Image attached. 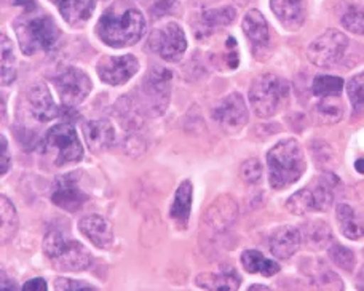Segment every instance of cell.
<instances>
[{
	"mask_svg": "<svg viewBox=\"0 0 364 291\" xmlns=\"http://www.w3.org/2000/svg\"><path fill=\"white\" fill-rule=\"evenodd\" d=\"M347 92L355 111H363L364 109V73L350 79L347 85Z\"/></svg>",
	"mask_w": 364,
	"mask_h": 291,
	"instance_id": "35",
	"label": "cell"
},
{
	"mask_svg": "<svg viewBox=\"0 0 364 291\" xmlns=\"http://www.w3.org/2000/svg\"><path fill=\"white\" fill-rule=\"evenodd\" d=\"M171 70L161 66H154L149 70L141 87L139 105L152 117L165 114L171 98Z\"/></svg>",
	"mask_w": 364,
	"mask_h": 291,
	"instance_id": "7",
	"label": "cell"
},
{
	"mask_svg": "<svg viewBox=\"0 0 364 291\" xmlns=\"http://www.w3.org/2000/svg\"><path fill=\"white\" fill-rule=\"evenodd\" d=\"M242 28L256 56H259V51H264L269 48V43H270L269 24L265 21V18L261 11L255 9L246 13L243 18Z\"/></svg>",
	"mask_w": 364,
	"mask_h": 291,
	"instance_id": "16",
	"label": "cell"
},
{
	"mask_svg": "<svg viewBox=\"0 0 364 291\" xmlns=\"http://www.w3.org/2000/svg\"><path fill=\"white\" fill-rule=\"evenodd\" d=\"M288 98L289 83L275 74H264L251 83L250 102L257 117H273Z\"/></svg>",
	"mask_w": 364,
	"mask_h": 291,
	"instance_id": "6",
	"label": "cell"
},
{
	"mask_svg": "<svg viewBox=\"0 0 364 291\" xmlns=\"http://www.w3.org/2000/svg\"><path fill=\"white\" fill-rule=\"evenodd\" d=\"M24 290H47L48 285L47 282H45L43 279H41V277H37V279H32L29 282L24 283Z\"/></svg>",
	"mask_w": 364,
	"mask_h": 291,
	"instance_id": "39",
	"label": "cell"
},
{
	"mask_svg": "<svg viewBox=\"0 0 364 291\" xmlns=\"http://www.w3.org/2000/svg\"><path fill=\"white\" fill-rule=\"evenodd\" d=\"M213 119L227 133H237L248 124V107L240 93H230L213 109Z\"/></svg>",
	"mask_w": 364,
	"mask_h": 291,
	"instance_id": "12",
	"label": "cell"
},
{
	"mask_svg": "<svg viewBox=\"0 0 364 291\" xmlns=\"http://www.w3.org/2000/svg\"><path fill=\"white\" fill-rule=\"evenodd\" d=\"M0 143H2V151H0V173L6 174V171H9V168L11 165V157H10V152H9V143H6L5 137H2Z\"/></svg>",
	"mask_w": 364,
	"mask_h": 291,
	"instance_id": "38",
	"label": "cell"
},
{
	"mask_svg": "<svg viewBox=\"0 0 364 291\" xmlns=\"http://www.w3.org/2000/svg\"><path fill=\"white\" fill-rule=\"evenodd\" d=\"M238 206L230 196H220L206 210L203 223L216 234L229 231L237 221Z\"/></svg>",
	"mask_w": 364,
	"mask_h": 291,
	"instance_id": "15",
	"label": "cell"
},
{
	"mask_svg": "<svg viewBox=\"0 0 364 291\" xmlns=\"http://www.w3.org/2000/svg\"><path fill=\"white\" fill-rule=\"evenodd\" d=\"M45 143L56 152L55 164L58 166L66 164H75L83 159V146L73 125L58 124L47 132Z\"/></svg>",
	"mask_w": 364,
	"mask_h": 291,
	"instance_id": "10",
	"label": "cell"
},
{
	"mask_svg": "<svg viewBox=\"0 0 364 291\" xmlns=\"http://www.w3.org/2000/svg\"><path fill=\"white\" fill-rule=\"evenodd\" d=\"M242 266L250 274H262L265 277H272L279 273V266L272 260H267L261 251L246 250L242 253Z\"/></svg>",
	"mask_w": 364,
	"mask_h": 291,
	"instance_id": "26",
	"label": "cell"
},
{
	"mask_svg": "<svg viewBox=\"0 0 364 291\" xmlns=\"http://www.w3.org/2000/svg\"><path fill=\"white\" fill-rule=\"evenodd\" d=\"M270 9L286 29L296 31L305 21L304 0H270Z\"/></svg>",
	"mask_w": 364,
	"mask_h": 291,
	"instance_id": "21",
	"label": "cell"
},
{
	"mask_svg": "<svg viewBox=\"0 0 364 291\" xmlns=\"http://www.w3.org/2000/svg\"><path fill=\"white\" fill-rule=\"evenodd\" d=\"M0 200H2L0 202V237H2V243H6L15 237L18 231V213L15 205L5 196Z\"/></svg>",
	"mask_w": 364,
	"mask_h": 291,
	"instance_id": "29",
	"label": "cell"
},
{
	"mask_svg": "<svg viewBox=\"0 0 364 291\" xmlns=\"http://www.w3.org/2000/svg\"><path fill=\"white\" fill-rule=\"evenodd\" d=\"M237 19V10L233 6H219V9H208L201 13L200 26L201 32L208 34L214 29L230 26Z\"/></svg>",
	"mask_w": 364,
	"mask_h": 291,
	"instance_id": "24",
	"label": "cell"
},
{
	"mask_svg": "<svg viewBox=\"0 0 364 291\" xmlns=\"http://www.w3.org/2000/svg\"><path fill=\"white\" fill-rule=\"evenodd\" d=\"M19 5H24V11L15 19L13 28H15L23 53L32 56L37 51H48L53 48L61 36L55 19L32 0H23Z\"/></svg>",
	"mask_w": 364,
	"mask_h": 291,
	"instance_id": "1",
	"label": "cell"
},
{
	"mask_svg": "<svg viewBox=\"0 0 364 291\" xmlns=\"http://www.w3.org/2000/svg\"><path fill=\"white\" fill-rule=\"evenodd\" d=\"M240 174L246 184H256L262 178V164L257 159H248L240 168Z\"/></svg>",
	"mask_w": 364,
	"mask_h": 291,
	"instance_id": "36",
	"label": "cell"
},
{
	"mask_svg": "<svg viewBox=\"0 0 364 291\" xmlns=\"http://www.w3.org/2000/svg\"><path fill=\"white\" fill-rule=\"evenodd\" d=\"M79 229L88 240L97 248H109L114 243L112 226L106 218L100 215H90L80 219Z\"/></svg>",
	"mask_w": 364,
	"mask_h": 291,
	"instance_id": "19",
	"label": "cell"
},
{
	"mask_svg": "<svg viewBox=\"0 0 364 291\" xmlns=\"http://www.w3.org/2000/svg\"><path fill=\"white\" fill-rule=\"evenodd\" d=\"M342 26L356 36H364V9L363 6H350L342 15Z\"/></svg>",
	"mask_w": 364,
	"mask_h": 291,
	"instance_id": "34",
	"label": "cell"
},
{
	"mask_svg": "<svg viewBox=\"0 0 364 291\" xmlns=\"http://www.w3.org/2000/svg\"><path fill=\"white\" fill-rule=\"evenodd\" d=\"M269 181L273 189L282 191L294 184L305 173V157L301 144L288 138L273 146L267 154Z\"/></svg>",
	"mask_w": 364,
	"mask_h": 291,
	"instance_id": "3",
	"label": "cell"
},
{
	"mask_svg": "<svg viewBox=\"0 0 364 291\" xmlns=\"http://www.w3.org/2000/svg\"><path fill=\"white\" fill-rule=\"evenodd\" d=\"M51 80L55 83L63 105L68 107L79 106L80 102L85 101L91 92V87H93L90 77L82 69L74 66L63 68Z\"/></svg>",
	"mask_w": 364,
	"mask_h": 291,
	"instance_id": "11",
	"label": "cell"
},
{
	"mask_svg": "<svg viewBox=\"0 0 364 291\" xmlns=\"http://www.w3.org/2000/svg\"><path fill=\"white\" fill-rule=\"evenodd\" d=\"M339 181L334 174H321L316 179L311 181L309 186L291 196L286 202L292 215H307L311 211H326L334 203L336 186Z\"/></svg>",
	"mask_w": 364,
	"mask_h": 291,
	"instance_id": "5",
	"label": "cell"
},
{
	"mask_svg": "<svg viewBox=\"0 0 364 291\" xmlns=\"http://www.w3.org/2000/svg\"><path fill=\"white\" fill-rule=\"evenodd\" d=\"M302 240L309 245L310 248L321 250L333 242V232L329 226L323 221H310L302 226Z\"/></svg>",
	"mask_w": 364,
	"mask_h": 291,
	"instance_id": "28",
	"label": "cell"
},
{
	"mask_svg": "<svg viewBox=\"0 0 364 291\" xmlns=\"http://www.w3.org/2000/svg\"><path fill=\"white\" fill-rule=\"evenodd\" d=\"M83 137L93 152H104L115 143V130L106 119L90 120L83 125Z\"/></svg>",
	"mask_w": 364,
	"mask_h": 291,
	"instance_id": "20",
	"label": "cell"
},
{
	"mask_svg": "<svg viewBox=\"0 0 364 291\" xmlns=\"http://www.w3.org/2000/svg\"><path fill=\"white\" fill-rule=\"evenodd\" d=\"M355 168H356V171H360V173L364 174V159H360L358 162H356Z\"/></svg>",
	"mask_w": 364,
	"mask_h": 291,
	"instance_id": "41",
	"label": "cell"
},
{
	"mask_svg": "<svg viewBox=\"0 0 364 291\" xmlns=\"http://www.w3.org/2000/svg\"><path fill=\"white\" fill-rule=\"evenodd\" d=\"M197 287L205 290H238L240 288V277L233 269L220 270L218 274H200L197 277Z\"/></svg>",
	"mask_w": 364,
	"mask_h": 291,
	"instance_id": "27",
	"label": "cell"
},
{
	"mask_svg": "<svg viewBox=\"0 0 364 291\" xmlns=\"http://www.w3.org/2000/svg\"><path fill=\"white\" fill-rule=\"evenodd\" d=\"M55 290L58 291H69V290H95L93 285L85 282L73 280V279H56L55 280Z\"/></svg>",
	"mask_w": 364,
	"mask_h": 291,
	"instance_id": "37",
	"label": "cell"
},
{
	"mask_svg": "<svg viewBox=\"0 0 364 291\" xmlns=\"http://www.w3.org/2000/svg\"><path fill=\"white\" fill-rule=\"evenodd\" d=\"M51 202L66 211H79L88 202V196L79 184L75 173L58 176L51 191Z\"/></svg>",
	"mask_w": 364,
	"mask_h": 291,
	"instance_id": "14",
	"label": "cell"
},
{
	"mask_svg": "<svg viewBox=\"0 0 364 291\" xmlns=\"http://www.w3.org/2000/svg\"><path fill=\"white\" fill-rule=\"evenodd\" d=\"M2 85H10L16 79V56L10 38L2 34Z\"/></svg>",
	"mask_w": 364,
	"mask_h": 291,
	"instance_id": "31",
	"label": "cell"
},
{
	"mask_svg": "<svg viewBox=\"0 0 364 291\" xmlns=\"http://www.w3.org/2000/svg\"><path fill=\"white\" fill-rule=\"evenodd\" d=\"M43 251L56 269L66 273H80L93 263V256L85 245L60 231H51L45 236Z\"/></svg>",
	"mask_w": 364,
	"mask_h": 291,
	"instance_id": "4",
	"label": "cell"
},
{
	"mask_svg": "<svg viewBox=\"0 0 364 291\" xmlns=\"http://www.w3.org/2000/svg\"><path fill=\"white\" fill-rule=\"evenodd\" d=\"M240 2H242V4H246V2H248V0H240Z\"/></svg>",
	"mask_w": 364,
	"mask_h": 291,
	"instance_id": "43",
	"label": "cell"
},
{
	"mask_svg": "<svg viewBox=\"0 0 364 291\" xmlns=\"http://www.w3.org/2000/svg\"><path fill=\"white\" fill-rule=\"evenodd\" d=\"M347 48V36L337 29H328L309 45L307 56L318 68H333L342 61Z\"/></svg>",
	"mask_w": 364,
	"mask_h": 291,
	"instance_id": "9",
	"label": "cell"
},
{
	"mask_svg": "<svg viewBox=\"0 0 364 291\" xmlns=\"http://www.w3.org/2000/svg\"><path fill=\"white\" fill-rule=\"evenodd\" d=\"M144 15L129 4H117L102 13L96 32L101 41L114 48L134 45L144 34Z\"/></svg>",
	"mask_w": 364,
	"mask_h": 291,
	"instance_id": "2",
	"label": "cell"
},
{
	"mask_svg": "<svg viewBox=\"0 0 364 291\" xmlns=\"http://www.w3.org/2000/svg\"><path fill=\"white\" fill-rule=\"evenodd\" d=\"M147 45L161 60L176 63L186 53L187 38L181 26L170 21L159 26L151 32Z\"/></svg>",
	"mask_w": 364,
	"mask_h": 291,
	"instance_id": "8",
	"label": "cell"
},
{
	"mask_svg": "<svg viewBox=\"0 0 364 291\" xmlns=\"http://www.w3.org/2000/svg\"><path fill=\"white\" fill-rule=\"evenodd\" d=\"M61 16L73 28H80L93 15L96 0H58Z\"/></svg>",
	"mask_w": 364,
	"mask_h": 291,
	"instance_id": "22",
	"label": "cell"
},
{
	"mask_svg": "<svg viewBox=\"0 0 364 291\" xmlns=\"http://www.w3.org/2000/svg\"><path fill=\"white\" fill-rule=\"evenodd\" d=\"M343 90V80L341 77L334 75H316L311 83V92L318 98H324V96L341 95Z\"/></svg>",
	"mask_w": 364,
	"mask_h": 291,
	"instance_id": "32",
	"label": "cell"
},
{
	"mask_svg": "<svg viewBox=\"0 0 364 291\" xmlns=\"http://www.w3.org/2000/svg\"><path fill=\"white\" fill-rule=\"evenodd\" d=\"M302 232L294 226H282L270 237V251L278 260H289L302 245Z\"/></svg>",
	"mask_w": 364,
	"mask_h": 291,
	"instance_id": "17",
	"label": "cell"
},
{
	"mask_svg": "<svg viewBox=\"0 0 364 291\" xmlns=\"http://www.w3.org/2000/svg\"><path fill=\"white\" fill-rule=\"evenodd\" d=\"M192 197H193V186L188 179L182 181L178 187L176 196H174V202L171 205L170 215L178 224L186 226L188 218H191L192 210Z\"/></svg>",
	"mask_w": 364,
	"mask_h": 291,
	"instance_id": "23",
	"label": "cell"
},
{
	"mask_svg": "<svg viewBox=\"0 0 364 291\" xmlns=\"http://www.w3.org/2000/svg\"><path fill=\"white\" fill-rule=\"evenodd\" d=\"M337 223H339L341 232L350 240H360L364 237V224L356 215L352 206L341 203L337 206Z\"/></svg>",
	"mask_w": 364,
	"mask_h": 291,
	"instance_id": "25",
	"label": "cell"
},
{
	"mask_svg": "<svg viewBox=\"0 0 364 291\" xmlns=\"http://www.w3.org/2000/svg\"><path fill=\"white\" fill-rule=\"evenodd\" d=\"M329 258L336 266H339L341 269L347 270V273H352L356 266V256L352 250H348L342 245L334 243L333 247H329Z\"/></svg>",
	"mask_w": 364,
	"mask_h": 291,
	"instance_id": "33",
	"label": "cell"
},
{
	"mask_svg": "<svg viewBox=\"0 0 364 291\" xmlns=\"http://www.w3.org/2000/svg\"><path fill=\"white\" fill-rule=\"evenodd\" d=\"M28 102L32 115L41 122H50L60 115L56 102L51 98L50 90L42 82L34 83L28 90Z\"/></svg>",
	"mask_w": 364,
	"mask_h": 291,
	"instance_id": "18",
	"label": "cell"
},
{
	"mask_svg": "<svg viewBox=\"0 0 364 291\" xmlns=\"http://www.w3.org/2000/svg\"><path fill=\"white\" fill-rule=\"evenodd\" d=\"M250 290H269V287H264V285H251Z\"/></svg>",
	"mask_w": 364,
	"mask_h": 291,
	"instance_id": "42",
	"label": "cell"
},
{
	"mask_svg": "<svg viewBox=\"0 0 364 291\" xmlns=\"http://www.w3.org/2000/svg\"><path fill=\"white\" fill-rule=\"evenodd\" d=\"M356 285H358V288L364 290V268L361 269V273L358 275V282H356Z\"/></svg>",
	"mask_w": 364,
	"mask_h": 291,
	"instance_id": "40",
	"label": "cell"
},
{
	"mask_svg": "<svg viewBox=\"0 0 364 291\" xmlns=\"http://www.w3.org/2000/svg\"><path fill=\"white\" fill-rule=\"evenodd\" d=\"M343 112H346V109H343L339 95L324 96L316 106V114L326 124H337V122L342 120Z\"/></svg>",
	"mask_w": 364,
	"mask_h": 291,
	"instance_id": "30",
	"label": "cell"
},
{
	"mask_svg": "<svg viewBox=\"0 0 364 291\" xmlns=\"http://www.w3.org/2000/svg\"><path fill=\"white\" fill-rule=\"evenodd\" d=\"M138 69L139 63L133 55L102 56L96 66L100 79L112 87L123 85L129 79H133Z\"/></svg>",
	"mask_w": 364,
	"mask_h": 291,
	"instance_id": "13",
	"label": "cell"
},
{
	"mask_svg": "<svg viewBox=\"0 0 364 291\" xmlns=\"http://www.w3.org/2000/svg\"><path fill=\"white\" fill-rule=\"evenodd\" d=\"M19 2H23V0H15V4H19Z\"/></svg>",
	"mask_w": 364,
	"mask_h": 291,
	"instance_id": "44",
	"label": "cell"
}]
</instances>
